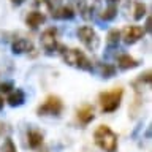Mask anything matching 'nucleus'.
<instances>
[{"instance_id":"obj_19","label":"nucleus","mask_w":152,"mask_h":152,"mask_svg":"<svg viewBox=\"0 0 152 152\" xmlns=\"http://www.w3.org/2000/svg\"><path fill=\"white\" fill-rule=\"evenodd\" d=\"M100 71H102V75L104 76V78H111V76L116 73V68H114L113 65H109V64H104L100 66Z\"/></svg>"},{"instance_id":"obj_20","label":"nucleus","mask_w":152,"mask_h":152,"mask_svg":"<svg viewBox=\"0 0 152 152\" xmlns=\"http://www.w3.org/2000/svg\"><path fill=\"white\" fill-rule=\"evenodd\" d=\"M71 3L75 5V8H76V11H79L81 13V16L84 14V11L87 10V3H86V0H71Z\"/></svg>"},{"instance_id":"obj_25","label":"nucleus","mask_w":152,"mask_h":152,"mask_svg":"<svg viewBox=\"0 0 152 152\" xmlns=\"http://www.w3.org/2000/svg\"><path fill=\"white\" fill-rule=\"evenodd\" d=\"M151 18H147V22H146V32H151Z\"/></svg>"},{"instance_id":"obj_13","label":"nucleus","mask_w":152,"mask_h":152,"mask_svg":"<svg viewBox=\"0 0 152 152\" xmlns=\"http://www.w3.org/2000/svg\"><path fill=\"white\" fill-rule=\"evenodd\" d=\"M24 100H26L24 92L21 89H16V90H13V92L10 94L7 102H8V104H11V106H21V104L24 103Z\"/></svg>"},{"instance_id":"obj_30","label":"nucleus","mask_w":152,"mask_h":152,"mask_svg":"<svg viewBox=\"0 0 152 152\" xmlns=\"http://www.w3.org/2000/svg\"><path fill=\"white\" fill-rule=\"evenodd\" d=\"M41 152H48V149H43V151H41Z\"/></svg>"},{"instance_id":"obj_11","label":"nucleus","mask_w":152,"mask_h":152,"mask_svg":"<svg viewBox=\"0 0 152 152\" xmlns=\"http://www.w3.org/2000/svg\"><path fill=\"white\" fill-rule=\"evenodd\" d=\"M45 21H46L45 14L40 13V11H32V13H28V16H27V19H26L27 26L30 27V28H37L38 26H41Z\"/></svg>"},{"instance_id":"obj_16","label":"nucleus","mask_w":152,"mask_h":152,"mask_svg":"<svg viewBox=\"0 0 152 152\" xmlns=\"http://www.w3.org/2000/svg\"><path fill=\"white\" fill-rule=\"evenodd\" d=\"M146 16V5L142 2H138L135 5V11H133V18L136 19V21H140V19H142Z\"/></svg>"},{"instance_id":"obj_29","label":"nucleus","mask_w":152,"mask_h":152,"mask_svg":"<svg viewBox=\"0 0 152 152\" xmlns=\"http://www.w3.org/2000/svg\"><path fill=\"white\" fill-rule=\"evenodd\" d=\"M49 2H51V5H54V3H56V5H59L62 0H49Z\"/></svg>"},{"instance_id":"obj_15","label":"nucleus","mask_w":152,"mask_h":152,"mask_svg":"<svg viewBox=\"0 0 152 152\" xmlns=\"http://www.w3.org/2000/svg\"><path fill=\"white\" fill-rule=\"evenodd\" d=\"M119 38H121V32L117 28H113V30L108 32V37H106V43L109 48H117L119 45Z\"/></svg>"},{"instance_id":"obj_14","label":"nucleus","mask_w":152,"mask_h":152,"mask_svg":"<svg viewBox=\"0 0 152 152\" xmlns=\"http://www.w3.org/2000/svg\"><path fill=\"white\" fill-rule=\"evenodd\" d=\"M52 16L56 19H73L75 18V10L71 7H60L59 10H56L54 13H52Z\"/></svg>"},{"instance_id":"obj_4","label":"nucleus","mask_w":152,"mask_h":152,"mask_svg":"<svg viewBox=\"0 0 152 152\" xmlns=\"http://www.w3.org/2000/svg\"><path fill=\"white\" fill-rule=\"evenodd\" d=\"M62 111H64V102L57 95H49L45 103L40 104L37 109L38 116H59Z\"/></svg>"},{"instance_id":"obj_27","label":"nucleus","mask_w":152,"mask_h":152,"mask_svg":"<svg viewBox=\"0 0 152 152\" xmlns=\"http://www.w3.org/2000/svg\"><path fill=\"white\" fill-rule=\"evenodd\" d=\"M3 104H5V100H3V97L0 95V111L3 109Z\"/></svg>"},{"instance_id":"obj_8","label":"nucleus","mask_w":152,"mask_h":152,"mask_svg":"<svg viewBox=\"0 0 152 152\" xmlns=\"http://www.w3.org/2000/svg\"><path fill=\"white\" fill-rule=\"evenodd\" d=\"M95 119V111H94V106L90 104H84L78 109V121L84 125H87L89 122H92Z\"/></svg>"},{"instance_id":"obj_22","label":"nucleus","mask_w":152,"mask_h":152,"mask_svg":"<svg viewBox=\"0 0 152 152\" xmlns=\"http://www.w3.org/2000/svg\"><path fill=\"white\" fill-rule=\"evenodd\" d=\"M140 83H146V84H151V81H152V75H151V71H146L144 75H141L140 76Z\"/></svg>"},{"instance_id":"obj_21","label":"nucleus","mask_w":152,"mask_h":152,"mask_svg":"<svg viewBox=\"0 0 152 152\" xmlns=\"http://www.w3.org/2000/svg\"><path fill=\"white\" fill-rule=\"evenodd\" d=\"M2 152H16V146H14V142L11 138H7L2 146Z\"/></svg>"},{"instance_id":"obj_1","label":"nucleus","mask_w":152,"mask_h":152,"mask_svg":"<svg viewBox=\"0 0 152 152\" xmlns=\"http://www.w3.org/2000/svg\"><path fill=\"white\" fill-rule=\"evenodd\" d=\"M94 140L97 142V146L104 152L117 151V135L108 125H98L94 133Z\"/></svg>"},{"instance_id":"obj_10","label":"nucleus","mask_w":152,"mask_h":152,"mask_svg":"<svg viewBox=\"0 0 152 152\" xmlns=\"http://www.w3.org/2000/svg\"><path fill=\"white\" fill-rule=\"evenodd\" d=\"M117 65L121 66L122 70H130V68H136L138 65V60L136 59H133L132 56H128V54H121L117 57Z\"/></svg>"},{"instance_id":"obj_3","label":"nucleus","mask_w":152,"mask_h":152,"mask_svg":"<svg viewBox=\"0 0 152 152\" xmlns=\"http://www.w3.org/2000/svg\"><path fill=\"white\" fill-rule=\"evenodd\" d=\"M64 60L71 66H78L81 70L90 71L92 70V64L86 57V54L81 49H66L64 51Z\"/></svg>"},{"instance_id":"obj_28","label":"nucleus","mask_w":152,"mask_h":152,"mask_svg":"<svg viewBox=\"0 0 152 152\" xmlns=\"http://www.w3.org/2000/svg\"><path fill=\"white\" fill-rule=\"evenodd\" d=\"M106 2L109 3V5H116V3H119L121 0H106Z\"/></svg>"},{"instance_id":"obj_9","label":"nucleus","mask_w":152,"mask_h":152,"mask_svg":"<svg viewBox=\"0 0 152 152\" xmlns=\"http://www.w3.org/2000/svg\"><path fill=\"white\" fill-rule=\"evenodd\" d=\"M11 49L14 54H22V52H28L33 49V43L27 38H18L16 41H13Z\"/></svg>"},{"instance_id":"obj_24","label":"nucleus","mask_w":152,"mask_h":152,"mask_svg":"<svg viewBox=\"0 0 152 152\" xmlns=\"http://www.w3.org/2000/svg\"><path fill=\"white\" fill-rule=\"evenodd\" d=\"M8 132H10L8 125H5V124H0V138H2L3 135H7Z\"/></svg>"},{"instance_id":"obj_2","label":"nucleus","mask_w":152,"mask_h":152,"mask_svg":"<svg viewBox=\"0 0 152 152\" xmlns=\"http://www.w3.org/2000/svg\"><path fill=\"white\" fill-rule=\"evenodd\" d=\"M122 95H124V89L122 87H116L109 92H102L98 95L100 104H102L103 113H114L116 109L121 106L122 102Z\"/></svg>"},{"instance_id":"obj_12","label":"nucleus","mask_w":152,"mask_h":152,"mask_svg":"<svg viewBox=\"0 0 152 152\" xmlns=\"http://www.w3.org/2000/svg\"><path fill=\"white\" fill-rule=\"evenodd\" d=\"M27 140H28V146L32 149H38L41 144H43V133L38 132V130H28L27 133Z\"/></svg>"},{"instance_id":"obj_7","label":"nucleus","mask_w":152,"mask_h":152,"mask_svg":"<svg viewBox=\"0 0 152 152\" xmlns=\"http://www.w3.org/2000/svg\"><path fill=\"white\" fill-rule=\"evenodd\" d=\"M56 35H57V30H56V28H52V27L46 28V30L41 33V45H43V48H45L48 52H52L57 48Z\"/></svg>"},{"instance_id":"obj_6","label":"nucleus","mask_w":152,"mask_h":152,"mask_svg":"<svg viewBox=\"0 0 152 152\" xmlns=\"http://www.w3.org/2000/svg\"><path fill=\"white\" fill-rule=\"evenodd\" d=\"M121 35H122L124 41H125L127 45H133V43H136L140 38H142V35H144V28L140 27V26H127L122 30Z\"/></svg>"},{"instance_id":"obj_23","label":"nucleus","mask_w":152,"mask_h":152,"mask_svg":"<svg viewBox=\"0 0 152 152\" xmlns=\"http://www.w3.org/2000/svg\"><path fill=\"white\" fill-rule=\"evenodd\" d=\"M11 89H13L11 83H2V84H0V92H10Z\"/></svg>"},{"instance_id":"obj_18","label":"nucleus","mask_w":152,"mask_h":152,"mask_svg":"<svg viewBox=\"0 0 152 152\" xmlns=\"http://www.w3.org/2000/svg\"><path fill=\"white\" fill-rule=\"evenodd\" d=\"M116 16H117V8L114 7V5H109V7L102 13V18L104 19V21H113Z\"/></svg>"},{"instance_id":"obj_5","label":"nucleus","mask_w":152,"mask_h":152,"mask_svg":"<svg viewBox=\"0 0 152 152\" xmlns=\"http://www.w3.org/2000/svg\"><path fill=\"white\" fill-rule=\"evenodd\" d=\"M78 37H79V40L86 45V48H89L90 51L98 49V46H100V38H98L97 32H95L92 27H89V26L79 27V28H78Z\"/></svg>"},{"instance_id":"obj_26","label":"nucleus","mask_w":152,"mask_h":152,"mask_svg":"<svg viewBox=\"0 0 152 152\" xmlns=\"http://www.w3.org/2000/svg\"><path fill=\"white\" fill-rule=\"evenodd\" d=\"M22 2H24V0H11V3H13V5H16V7H19V5H21Z\"/></svg>"},{"instance_id":"obj_17","label":"nucleus","mask_w":152,"mask_h":152,"mask_svg":"<svg viewBox=\"0 0 152 152\" xmlns=\"http://www.w3.org/2000/svg\"><path fill=\"white\" fill-rule=\"evenodd\" d=\"M142 106V98L140 92H136V97H135V102H133V104L130 106V113H132V117H135L138 113H140V108Z\"/></svg>"}]
</instances>
